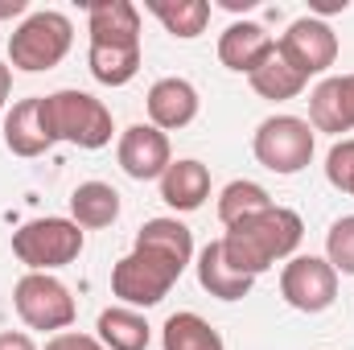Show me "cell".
<instances>
[{
  "mask_svg": "<svg viewBox=\"0 0 354 350\" xmlns=\"http://www.w3.org/2000/svg\"><path fill=\"white\" fill-rule=\"evenodd\" d=\"M194 264V235L181 219H149L136 248L111 268V297L128 309H153L169 297L181 272Z\"/></svg>",
  "mask_w": 354,
  "mask_h": 350,
  "instance_id": "6da1fadb",
  "label": "cell"
},
{
  "mask_svg": "<svg viewBox=\"0 0 354 350\" xmlns=\"http://www.w3.org/2000/svg\"><path fill=\"white\" fill-rule=\"evenodd\" d=\"M91 75L103 87H128L140 71V8L132 0H91Z\"/></svg>",
  "mask_w": 354,
  "mask_h": 350,
  "instance_id": "7a4b0ae2",
  "label": "cell"
},
{
  "mask_svg": "<svg viewBox=\"0 0 354 350\" xmlns=\"http://www.w3.org/2000/svg\"><path fill=\"white\" fill-rule=\"evenodd\" d=\"M301 235H305L301 214L272 202L264 214L227 227V235L218 243H223V256H227V264L235 272H243V276L256 280V276H264L272 264L292 260V252L301 248Z\"/></svg>",
  "mask_w": 354,
  "mask_h": 350,
  "instance_id": "3957f363",
  "label": "cell"
},
{
  "mask_svg": "<svg viewBox=\"0 0 354 350\" xmlns=\"http://www.w3.org/2000/svg\"><path fill=\"white\" fill-rule=\"evenodd\" d=\"M41 128H46L50 145L66 140L79 149H103V145H111V132H115L107 103L75 87L41 95Z\"/></svg>",
  "mask_w": 354,
  "mask_h": 350,
  "instance_id": "277c9868",
  "label": "cell"
},
{
  "mask_svg": "<svg viewBox=\"0 0 354 350\" xmlns=\"http://www.w3.org/2000/svg\"><path fill=\"white\" fill-rule=\"evenodd\" d=\"M75 46V25L66 12L58 8H41V12H29L12 37H8V58L17 71L25 75H41V71H54Z\"/></svg>",
  "mask_w": 354,
  "mask_h": 350,
  "instance_id": "5b68a950",
  "label": "cell"
},
{
  "mask_svg": "<svg viewBox=\"0 0 354 350\" xmlns=\"http://www.w3.org/2000/svg\"><path fill=\"white\" fill-rule=\"evenodd\" d=\"M83 227L75 219H33L12 231V256L29 272H54L79 260L83 252Z\"/></svg>",
  "mask_w": 354,
  "mask_h": 350,
  "instance_id": "8992f818",
  "label": "cell"
},
{
  "mask_svg": "<svg viewBox=\"0 0 354 350\" xmlns=\"http://www.w3.org/2000/svg\"><path fill=\"white\" fill-rule=\"evenodd\" d=\"M313 149H317V132L301 116H268L256 128V136H252L256 161L268 174H280V177L301 174L313 161Z\"/></svg>",
  "mask_w": 354,
  "mask_h": 350,
  "instance_id": "52a82bcc",
  "label": "cell"
},
{
  "mask_svg": "<svg viewBox=\"0 0 354 350\" xmlns=\"http://www.w3.org/2000/svg\"><path fill=\"white\" fill-rule=\"evenodd\" d=\"M12 305L29 330H54V334L75 326V313H79L71 288L54 272H25L12 288Z\"/></svg>",
  "mask_w": 354,
  "mask_h": 350,
  "instance_id": "ba28073f",
  "label": "cell"
},
{
  "mask_svg": "<svg viewBox=\"0 0 354 350\" xmlns=\"http://www.w3.org/2000/svg\"><path fill=\"white\" fill-rule=\"evenodd\" d=\"M276 54H280L301 79H313V75H326V71L338 62V33H334L322 17H297V21L280 33Z\"/></svg>",
  "mask_w": 354,
  "mask_h": 350,
  "instance_id": "9c48e42d",
  "label": "cell"
},
{
  "mask_svg": "<svg viewBox=\"0 0 354 350\" xmlns=\"http://www.w3.org/2000/svg\"><path fill=\"white\" fill-rule=\"evenodd\" d=\"M280 297L297 313H326L338 297V272L326 256H292L280 272Z\"/></svg>",
  "mask_w": 354,
  "mask_h": 350,
  "instance_id": "30bf717a",
  "label": "cell"
},
{
  "mask_svg": "<svg viewBox=\"0 0 354 350\" xmlns=\"http://www.w3.org/2000/svg\"><path fill=\"white\" fill-rule=\"evenodd\" d=\"M115 157H120V169L132 177V181H161L165 169L174 165V153H169V136L153 124H132L120 132V145H115Z\"/></svg>",
  "mask_w": 354,
  "mask_h": 350,
  "instance_id": "8fae6325",
  "label": "cell"
},
{
  "mask_svg": "<svg viewBox=\"0 0 354 350\" xmlns=\"http://www.w3.org/2000/svg\"><path fill=\"white\" fill-rule=\"evenodd\" d=\"M272 50H276V37L260 21H231L218 37V62L235 75H256L272 58Z\"/></svg>",
  "mask_w": 354,
  "mask_h": 350,
  "instance_id": "7c38bea8",
  "label": "cell"
},
{
  "mask_svg": "<svg viewBox=\"0 0 354 350\" xmlns=\"http://www.w3.org/2000/svg\"><path fill=\"white\" fill-rule=\"evenodd\" d=\"M309 124H313V132H330V136L354 132V75H334L313 87Z\"/></svg>",
  "mask_w": 354,
  "mask_h": 350,
  "instance_id": "4fadbf2b",
  "label": "cell"
},
{
  "mask_svg": "<svg viewBox=\"0 0 354 350\" xmlns=\"http://www.w3.org/2000/svg\"><path fill=\"white\" fill-rule=\"evenodd\" d=\"M145 107H149V124H153V128L177 132V128H189V124L198 120L202 99H198V87L185 83V79H157V83L149 87Z\"/></svg>",
  "mask_w": 354,
  "mask_h": 350,
  "instance_id": "5bb4252c",
  "label": "cell"
},
{
  "mask_svg": "<svg viewBox=\"0 0 354 350\" xmlns=\"http://www.w3.org/2000/svg\"><path fill=\"white\" fill-rule=\"evenodd\" d=\"M161 198H165L169 210H181V214L198 210L210 198V169L202 161H194V157L174 161L165 169V177H161Z\"/></svg>",
  "mask_w": 354,
  "mask_h": 350,
  "instance_id": "9a60e30c",
  "label": "cell"
},
{
  "mask_svg": "<svg viewBox=\"0 0 354 350\" xmlns=\"http://www.w3.org/2000/svg\"><path fill=\"white\" fill-rule=\"evenodd\" d=\"M4 145L12 157H25V161L50 149V136L41 128V95L12 103V111L4 116Z\"/></svg>",
  "mask_w": 354,
  "mask_h": 350,
  "instance_id": "2e32d148",
  "label": "cell"
},
{
  "mask_svg": "<svg viewBox=\"0 0 354 350\" xmlns=\"http://www.w3.org/2000/svg\"><path fill=\"white\" fill-rule=\"evenodd\" d=\"M198 284L210 293V297H218V301H243L248 293H252V276H243V272H235L227 256H223V243L218 239H210L202 252H198Z\"/></svg>",
  "mask_w": 354,
  "mask_h": 350,
  "instance_id": "e0dca14e",
  "label": "cell"
},
{
  "mask_svg": "<svg viewBox=\"0 0 354 350\" xmlns=\"http://www.w3.org/2000/svg\"><path fill=\"white\" fill-rule=\"evenodd\" d=\"M95 334H99V342L107 350H149V338H153L145 313L140 309H128V305L103 309L99 322H95Z\"/></svg>",
  "mask_w": 354,
  "mask_h": 350,
  "instance_id": "ac0fdd59",
  "label": "cell"
},
{
  "mask_svg": "<svg viewBox=\"0 0 354 350\" xmlns=\"http://www.w3.org/2000/svg\"><path fill=\"white\" fill-rule=\"evenodd\" d=\"M71 219L83 227V231H103L120 219V194L115 185L107 181H83L75 194H71Z\"/></svg>",
  "mask_w": 354,
  "mask_h": 350,
  "instance_id": "d6986e66",
  "label": "cell"
},
{
  "mask_svg": "<svg viewBox=\"0 0 354 350\" xmlns=\"http://www.w3.org/2000/svg\"><path fill=\"white\" fill-rule=\"evenodd\" d=\"M145 8L181 42H194L210 25V0H145Z\"/></svg>",
  "mask_w": 354,
  "mask_h": 350,
  "instance_id": "ffe728a7",
  "label": "cell"
},
{
  "mask_svg": "<svg viewBox=\"0 0 354 350\" xmlns=\"http://www.w3.org/2000/svg\"><path fill=\"white\" fill-rule=\"evenodd\" d=\"M161 347L165 350H227L223 347V334L202 313H189V309H181V313H174L165 322Z\"/></svg>",
  "mask_w": 354,
  "mask_h": 350,
  "instance_id": "44dd1931",
  "label": "cell"
},
{
  "mask_svg": "<svg viewBox=\"0 0 354 350\" xmlns=\"http://www.w3.org/2000/svg\"><path fill=\"white\" fill-rule=\"evenodd\" d=\"M268 206H272V198H268L264 185L239 177V181H231V185L218 194V223H223V227H235V223H243V219L264 214Z\"/></svg>",
  "mask_w": 354,
  "mask_h": 350,
  "instance_id": "7402d4cb",
  "label": "cell"
},
{
  "mask_svg": "<svg viewBox=\"0 0 354 350\" xmlns=\"http://www.w3.org/2000/svg\"><path fill=\"white\" fill-rule=\"evenodd\" d=\"M252 79V91L260 95V99H272V103H284V99H297L309 79H301L276 50H272V58H268L264 66L256 71V75H248Z\"/></svg>",
  "mask_w": 354,
  "mask_h": 350,
  "instance_id": "603a6c76",
  "label": "cell"
},
{
  "mask_svg": "<svg viewBox=\"0 0 354 350\" xmlns=\"http://www.w3.org/2000/svg\"><path fill=\"white\" fill-rule=\"evenodd\" d=\"M326 260L334 272L354 276V214H342L330 231H326Z\"/></svg>",
  "mask_w": 354,
  "mask_h": 350,
  "instance_id": "cb8c5ba5",
  "label": "cell"
},
{
  "mask_svg": "<svg viewBox=\"0 0 354 350\" xmlns=\"http://www.w3.org/2000/svg\"><path fill=\"white\" fill-rule=\"evenodd\" d=\"M326 177H330L334 190H342V194L354 198V136L338 140V145L330 149V157H326Z\"/></svg>",
  "mask_w": 354,
  "mask_h": 350,
  "instance_id": "d4e9b609",
  "label": "cell"
},
{
  "mask_svg": "<svg viewBox=\"0 0 354 350\" xmlns=\"http://www.w3.org/2000/svg\"><path fill=\"white\" fill-rule=\"evenodd\" d=\"M46 350H107L99 338H91V334H75V330H62V334H54Z\"/></svg>",
  "mask_w": 354,
  "mask_h": 350,
  "instance_id": "484cf974",
  "label": "cell"
},
{
  "mask_svg": "<svg viewBox=\"0 0 354 350\" xmlns=\"http://www.w3.org/2000/svg\"><path fill=\"white\" fill-rule=\"evenodd\" d=\"M0 350H37V347H33L29 334H21V330H4V334H0Z\"/></svg>",
  "mask_w": 354,
  "mask_h": 350,
  "instance_id": "4316f807",
  "label": "cell"
},
{
  "mask_svg": "<svg viewBox=\"0 0 354 350\" xmlns=\"http://www.w3.org/2000/svg\"><path fill=\"white\" fill-rule=\"evenodd\" d=\"M25 0H0V21H8V17H25Z\"/></svg>",
  "mask_w": 354,
  "mask_h": 350,
  "instance_id": "83f0119b",
  "label": "cell"
},
{
  "mask_svg": "<svg viewBox=\"0 0 354 350\" xmlns=\"http://www.w3.org/2000/svg\"><path fill=\"white\" fill-rule=\"evenodd\" d=\"M8 95H12V71H8V66L0 62V107L8 103Z\"/></svg>",
  "mask_w": 354,
  "mask_h": 350,
  "instance_id": "f1b7e54d",
  "label": "cell"
}]
</instances>
